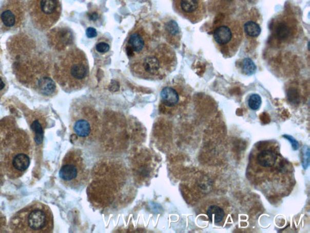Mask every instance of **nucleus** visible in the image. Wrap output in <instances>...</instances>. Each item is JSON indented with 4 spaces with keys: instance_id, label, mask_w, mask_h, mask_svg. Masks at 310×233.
Masks as SVG:
<instances>
[{
    "instance_id": "nucleus-27",
    "label": "nucleus",
    "mask_w": 310,
    "mask_h": 233,
    "mask_svg": "<svg viewBox=\"0 0 310 233\" xmlns=\"http://www.w3.org/2000/svg\"><path fill=\"white\" fill-rule=\"evenodd\" d=\"M6 87V83L4 79L2 77H0V93L4 91Z\"/></svg>"
},
{
    "instance_id": "nucleus-8",
    "label": "nucleus",
    "mask_w": 310,
    "mask_h": 233,
    "mask_svg": "<svg viewBox=\"0 0 310 233\" xmlns=\"http://www.w3.org/2000/svg\"><path fill=\"white\" fill-rule=\"evenodd\" d=\"M29 12L35 28L46 31L60 19L62 12L60 0H30Z\"/></svg>"
},
{
    "instance_id": "nucleus-19",
    "label": "nucleus",
    "mask_w": 310,
    "mask_h": 233,
    "mask_svg": "<svg viewBox=\"0 0 310 233\" xmlns=\"http://www.w3.org/2000/svg\"><path fill=\"white\" fill-rule=\"evenodd\" d=\"M166 33L168 38L172 39L177 37L180 33L178 24L173 20H170L166 26Z\"/></svg>"
},
{
    "instance_id": "nucleus-26",
    "label": "nucleus",
    "mask_w": 310,
    "mask_h": 233,
    "mask_svg": "<svg viewBox=\"0 0 310 233\" xmlns=\"http://www.w3.org/2000/svg\"><path fill=\"white\" fill-rule=\"evenodd\" d=\"M5 175L4 170H3L2 165L0 164V186H1L3 184V182H4Z\"/></svg>"
},
{
    "instance_id": "nucleus-12",
    "label": "nucleus",
    "mask_w": 310,
    "mask_h": 233,
    "mask_svg": "<svg viewBox=\"0 0 310 233\" xmlns=\"http://www.w3.org/2000/svg\"><path fill=\"white\" fill-rule=\"evenodd\" d=\"M175 6L181 15L193 23L201 22L206 12L205 0H175Z\"/></svg>"
},
{
    "instance_id": "nucleus-13",
    "label": "nucleus",
    "mask_w": 310,
    "mask_h": 233,
    "mask_svg": "<svg viewBox=\"0 0 310 233\" xmlns=\"http://www.w3.org/2000/svg\"><path fill=\"white\" fill-rule=\"evenodd\" d=\"M150 35L143 28L140 27L131 31L127 39L126 49L128 56L130 59L135 57L151 46Z\"/></svg>"
},
{
    "instance_id": "nucleus-7",
    "label": "nucleus",
    "mask_w": 310,
    "mask_h": 233,
    "mask_svg": "<svg viewBox=\"0 0 310 233\" xmlns=\"http://www.w3.org/2000/svg\"><path fill=\"white\" fill-rule=\"evenodd\" d=\"M87 170L79 150H70L64 157L59 171V177L64 185L72 189H79L85 184Z\"/></svg>"
},
{
    "instance_id": "nucleus-22",
    "label": "nucleus",
    "mask_w": 310,
    "mask_h": 233,
    "mask_svg": "<svg viewBox=\"0 0 310 233\" xmlns=\"http://www.w3.org/2000/svg\"><path fill=\"white\" fill-rule=\"evenodd\" d=\"M96 49L99 53H106L108 51H109L110 46L109 44L106 42H101L96 44Z\"/></svg>"
},
{
    "instance_id": "nucleus-16",
    "label": "nucleus",
    "mask_w": 310,
    "mask_h": 233,
    "mask_svg": "<svg viewBox=\"0 0 310 233\" xmlns=\"http://www.w3.org/2000/svg\"><path fill=\"white\" fill-rule=\"evenodd\" d=\"M206 214L209 220L215 224H220L224 220L226 215L224 209L217 205L209 206Z\"/></svg>"
},
{
    "instance_id": "nucleus-10",
    "label": "nucleus",
    "mask_w": 310,
    "mask_h": 233,
    "mask_svg": "<svg viewBox=\"0 0 310 233\" xmlns=\"http://www.w3.org/2000/svg\"><path fill=\"white\" fill-rule=\"evenodd\" d=\"M25 19L24 6L20 0H6L0 9V29L8 32L18 29Z\"/></svg>"
},
{
    "instance_id": "nucleus-21",
    "label": "nucleus",
    "mask_w": 310,
    "mask_h": 233,
    "mask_svg": "<svg viewBox=\"0 0 310 233\" xmlns=\"http://www.w3.org/2000/svg\"><path fill=\"white\" fill-rule=\"evenodd\" d=\"M32 128L33 131L35 133V140L37 143L42 142L43 138V130L41 123L38 120L33 121Z\"/></svg>"
},
{
    "instance_id": "nucleus-15",
    "label": "nucleus",
    "mask_w": 310,
    "mask_h": 233,
    "mask_svg": "<svg viewBox=\"0 0 310 233\" xmlns=\"http://www.w3.org/2000/svg\"><path fill=\"white\" fill-rule=\"evenodd\" d=\"M68 33L63 29H54L48 35V41L53 48L63 49L66 45Z\"/></svg>"
},
{
    "instance_id": "nucleus-23",
    "label": "nucleus",
    "mask_w": 310,
    "mask_h": 233,
    "mask_svg": "<svg viewBox=\"0 0 310 233\" xmlns=\"http://www.w3.org/2000/svg\"><path fill=\"white\" fill-rule=\"evenodd\" d=\"M284 137L286 138V139H288L289 141V142L292 144L293 150L295 151L298 150L299 146L297 140L295 139L292 136H288V135H284Z\"/></svg>"
},
{
    "instance_id": "nucleus-2",
    "label": "nucleus",
    "mask_w": 310,
    "mask_h": 233,
    "mask_svg": "<svg viewBox=\"0 0 310 233\" xmlns=\"http://www.w3.org/2000/svg\"><path fill=\"white\" fill-rule=\"evenodd\" d=\"M53 77L67 92L83 88L88 83L90 77L89 62L85 53L77 48L66 50L57 59Z\"/></svg>"
},
{
    "instance_id": "nucleus-1",
    "label": "nucleus",
    "mask_w": 310,
    "mask_h": 233,
    "mask_svg": "<svg viewBox=\"0 0 310 233\" xmlns=\"http://www.w3.org/2000/svg\"><path fill=\"white\" fill-rule=\"evenodd\" d=\"M28 134L6 117L0 120V164L5 174L14 180L25 173L30 163Z\"/></svg>"
},
{
    "instance_id": "nucleus-14",
    "label": "nucleus",
    "mask_w": 310,
    "mask_h": 233,
    "mask_svg": "<svg viewBox=\"0 0 310 233\" xmlns=\"http://www.w3.org/2000/svg\"><path fill=\"white\" fill-rule=\"evenodd\" d=\"M161 106L163 111L169 110L177 107L180 101V95L178 91L173 86H168L162 89L161 94Z\"/></svg>"
},
{
    "instance_id": "nucleus-25",
    "label": "nucleus",
    "mask_w": 310,
    "mask_h": 233,
    "mask_svg": "<svg viewBox=\"0 0 310 233\" xmlns=\"http://www.w3.org/2000/svg\"><path fill=\"white\" fill-rule=\"evenodd\" d=\"M86 35L88 38L92 39L96 37L97 32L95 29L93 28H89L86 30Z\"/></svg>"
},
{
    "instance_id": "nucleus-20",
    "label": "nucleus",
    "mask_w": 310,
    "mask_h": 233,
    "mask_svg": "<svg viewBox=\"0 0 310 233\" xmlns=\"http://www.w3.org/2000/svg\"><path fill=\"white\" fill-rule=\"evenodd\" d=\"M262 104V99L260 96L257 94H252L248 98V105L251 110L257 111L259 109Z\"/></svg>"
},
{
    "instance_id": "nucleus-24",
    "label": "nucleus",
    "mask_w": 310,
    "mask_h": 233,
    "mask_svg": "<svg viewBox=\"0 0 310 233\" xmlns=\"http://www.w3.org/2000/svg\"><path fill=\"white\" fill-rule=\"evenodd\" d=\"M6 228V220L4 215L0 212V232H5Z\"/></svg>"
},
{
    "instance_id": "nucleus-6",
    "label": "nucleus",
    "mask_w": 310,
    "mask_h": 233,
    "mask_svg": "<svg viewBox=\"0 0 310 233\" xmlns=\"http://www.w3.org/2000/svg\"><path fill=\"white\" fill-rule=\"evenodd\" d=\"M216 45L225 57L234 56L241 45L243 31L240 23L227 19L215 27L213 33Z\"/></svg>"
},
{
    "instance_id": "nucleus-17",
    "label": "nucleus",
    "mask_w": 310,
    "mask_h": 233,
    "mask_svg": "<svg viewBox=\"0 0 310 233\" xmlns=\"http://www.w3.org/2000/svg\"><path fill=\"white\" fill-rule=\"evenodd\" d=\"M244 29L246 34L252 38L258 37L261 32V27L258 23L253 21L246 22L244 26Z\"/></svg>"
},
{
    "instance_id": "nucleus-11",
    "label": "nucleus",
    "mask_w": 310,
    "mask_h": 233,
    "mask_svg": "<svg viewBox=\"0 0 310 233\" xmlns=\"http://www.w3.org/2000/svg\"><path fill=\"white\" fill-rule=\"evenodd\" d=\"M252 164L257 166V170L271 172L274 173L275 170L280 169L281 167V155L276 147L271 145H264L258 148L257 152L252 155Z\"/></svg>"
},
{
    "instance_id": "nucleus-9",
    "label": "nucleus",
    "mask_w": 310,
    "mask_h": 233,
    "mask_svg": "<svg viewBox=\"0 0 310 233\" xmlns=\"http://www.w3.org/2000/svg\"><path fill=\"white\" fill-rule=\"evenodd\" d=\"M292 10H285L273 19L271 26L272 42L277 46L290 43L296 38L298 27Z\"/></svg>"
},
{
    "instance_id": "nucleus-3",
    "label": "nucleus",
    "mask_w": 310,
    "mask_h": 233,
    "mask_svg": "<svg viewBox=\"0 0 310 233\" xmlns=\"http://www.w3.org/2000/svg\"><path fill=\"white\" fill-rule=\"evenodd\" d=\"M173 62L174 54L169 47L159 45L130 59V69L139 79L160 80L171 71Z\"/></svg>"
},
{
    "instance_id": "nucleus-18",
    "label": "nucleus",
    "mask_w": 310,
    "mask_h": 233,
    "mask_svg": "<svg viewBox=\"0 0 310 233\" xmlns=\"http://www.w3.org/2000/svg\"><path fill=\"white\" fill-rule=\"evenodd\" d=\"M242 69L245 75L251 76L257 70V66L251 59L246 58L242 60Z\"/></svg>"
},
{
    "instance_id": "nucleus-4",
    "label": "nucleus",
    "mask_w": 310,
    "mask_h": 233,
    "mask_svg": "<svg viewBox=\"0 0 310 233\" xmlns=\"http://www.w3.org/2000/svg\"><path fill=\"white\" fill-rule=\"evenodd\" d=\"M9 228L12 232H52V212L48 206L40 202H33L12 216Z\"/></svg>"
},
{
    "instance_id": "nucleus-5",
    "label": "nucleus",
    "mask_w": 310,
    "mask_h": 233,
    "mask_svg": "<svg viewBox=\"0 0 310 233\" xmlns=\"http://www.w3.org/2000/svg\"><path fill=\"white\" fill-rule=\"evenodd\" d=\"M100 120L97 111L87 104L73 107L70 128L80 142L89 143L95 139L100 131Z\"/></svg>"
}]
</instances>
